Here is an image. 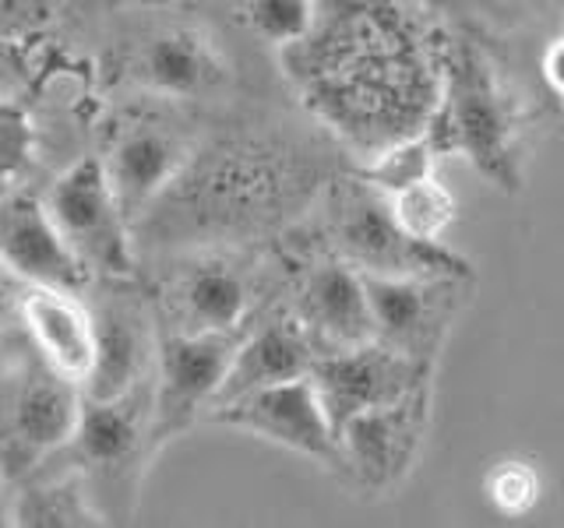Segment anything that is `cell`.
Instances as JSON below:
<instances>
[{"label": "cell", "mask_w": 564, "mask_h": 528, "mask_svg": "<svg viewBox=\"0 0 564 528\" xmlns=\"http://www.w3.org/2000/svg\"><path fill=\"white\" fill-rule=\"evenodd\" d=\"M282 61L314 113L364 155L427 131L445 78L392 0H317L311 32Z\"/></svg>", "instance_id": "6da1fadb"}, {"label": "cell", "mask_w": 564, "mask_h": 528, "mask_svg": "<svg viewBox=\"0 0 564 528\" xmlns=\"http://www.w3.org/2000/svg\"><path fill=\"white\" fill-rule=\"evenodd\" d=\"M441 99L427 131L441 152H458L490 184L516 187V102L473 43H458L445 61Z\"/></svg>", "instance_id": "7a4b0ae2"}, {"label": "cell", "mask_w": 564, "mask_h": 528, "mask_svg": "<svg viewBox=\"0 0 564 528\" xmlns=\"http://www.w3.org/2000/svg\"><path fill=\"white\" fill-rule=\"evenodd\" d=\"M57 458L78 469L106 525L131 521L155 458L152 384L120 398H85L78 430Z\"/></svg>", "instance_id": "3957f363"}, {"label": "cell", "mask_w": 564, "mask_h": 528, "mask_svg": "<svg viewBox=\"0 0 564 528\" xmlns=\"http://www.w3.org/2000/svg\"><path fill=\"white\" fill-rule=\"evenodd\" d=\"M82 409V384L61 377L35 352L8 377H0V465L11 486L70 444Z\"/></svg>", "instance_id": "277c9868"}, {"label": "cell", "mask_w": 564, "mask_h": 528, "mask_svg": "<svg viewBox=\"0 0 564 528\" xmlns=\"http://www.w3.org/2000/svg\"><path fill=\"white\" fill-rule=\"evenodd\" d=\"M43 205L88 275L113 282L134 275L131 216L117 198L102 155L75 158L50 184Z\"/></svg>", "instance_id": "5b68a950"}, {"label": "cell", "mask_w": 564, "mask_h": 528, "mask_svg": "<svg viewBox=\"0 0 564 528\" xmlns=\"http://www.w3.org/2000/svg\"><path fill=\"white\" fill-rule=\"evenodd\" d=\"M332 240L339 257L364 275H469L458 254L405 233L388 194L367 180L349 184L335 198Z\"/></svg>", "instance_id": "8992f818"}, {"label": "cell", "mask_w": 564, "mask_h": 528, "mask_svg": "<svg viewBox=\"0 0 564 528\" xmlns=\"http://www.w3.org/2000/svg\"><path fill=\"white\" fill-rule=\"evenodd\" d=\"M243 331L194 334L159 331L155 374H152V448L155 454L184 437L202 416L219 405L223 384L234 363Z\"/></svg>", "instance_id": "52a82bcc"}, {"label": "cell", "mask_w": 564, "mask_h": 528, "mask_svg": "<svg viewBox=\"0 0 564 528\" xmlns=\"http://www.w3.org/2000/svg\"><path fill=\"white\" fill-rule=\"evenodd\" d=\"M375 342L434 366L452 324L458 321L469 275H364Z\"/></svg>", "instance_id": "ba28073f"}, {"label": "cell", "mask_w": 564, "mask_h": 528, "mask_svg": "<svg viewBox=\"0 0 564 528\" xmlns=\"http://www.w3.org/2000/svg\"><path fill=\"white\" fill-rule=\"evenodd\" d=\"M208 419L219 422V427H234L240 433H251V437L269 440V444L296 451L317 465H328V469L343 465L339 433H335L311 377L282 381L243 398H234L219 405Z\"/></svg>", "instance_id": "9c48e42d"}, {"label": "cell", "mask_w": 564, "mask_h": 528, "mask_svg": "<svg viewBox=\"0 0 564 528\" xmlns=\"http://www.w3.org/2000/svg\"><path fill=\"white\" fill-rule=\"evenodd\" d=\"M431 374L434 366H423L381 342H367L339 352H322L311 366V384L335 433H339L352 416L405 398L420 387H431Z\"/></svg>", "instance_id": "30bf717a"}, {"label": "cell", "mask_w": 564, "mask_h": 528, "mask_svg": "<svg viewBox=\"0 0 564 528\" xmlns=\"http://www.w3.org/2000/svg\"><path fill=\"white\" fill-rule=\"evenodd\" d=\"M427 422L431 387L352 416L339 430V469L367 490H392L413 469Z\"/></svg>", "instance_id": "8fae6325"}, {"label": "cell", "mask_w": 564, "mask_h": 528, "mask_svg": "<svg viewBox=\"0 0 564 528\" xmlns=\"http://www.w3.org/2000/svg\"><path fill=\"white\" fill-rule=\"evenodd\" d=\"M96 314V360L85 381V398H120L152 384L159 331L149 307L131 296L102 299Z\"/></svg>", "instance_id": "7c38bea8"}, {"label": "cell", "mask_w": 564, "mask_h": 528, "mask_svg": "<svg viewBox=\"0 0 564 528\" xmlns=\"http://www.w3.org/2000/svg\"><path fill=\"white\" fill-rule=\"evenodd\" d=\"M102 163L123 211L134 222L181 180V173L191 163V145L181 131L166 128V123L155 120L123 123L113 134L110 152L102 155Z\"/></svg>", "instance_id": "4fadbf2b"}, {"label": "cell", "mask_w": 564, "mask_h": 528, "mask_svg": "<svg viewBox=\"0 0 564 528\" xmlns=\"http://www.w3.org/2000/svg\"><path fill=\"white\" fill-rule=\"evenodd\" d=\"M0 257L29 286L43 289L82 293L85 282L93 278L61 237L43 198H32V194H0Z\"/></svg>", "instance_id": "5bb4252c"}, {"label": "cell", "mask_w": 564, "mask_h": 528, "mask_svg": "<svg viewBox=\"0 0 564 528\" xmlns=\"http://www.w3.org/2000/svg\"><path fill=\"white\" fill-rule=\"evenodd\" d=\"M300 324L322 352H339L375 342V314H370L367 278L349 261H325L307 275L296 304Z\"/></svg>", "instance_id": "9a60e30c"}, {"label": "cell", "mask_w": 564, "mask_h": 528, "mask_svg": "<svg viewBox=\"0 0 564 528\" xmlns=\"http://www.w3.org/2000/svg\"><path fill=\"white\" fill-rule=\"evenodd\" d=\"M22 328L35 356L61 377L85 387L96 360V314L75 289L29 286Z\"/></svg>", "instance_id": "2e32d148"}, {"label": "cell", "mask_w": 564, "mask_h": 528, "mask_svg": "<svg viewBox=\"0 0 564 528\" xmlns=\"http://www.w3.org/2000/svg\"><path fill=\"white\" fill-rule=\"evenodd\" d=\"M314 360H317V345L311 342V334L304 324H300L296 314L264 321L254 331L240 334L234 363H229V374L223 384V395H219V405L243 398L251 392H261V387L282 384V381L311 377Z\"/></svg>", "instance_id": "e0dca14e"}, {"label": "cell", "mask_w": 564, "mask_h": 528, "mask_svg": "<svg viewBox=\"0 0 564 528\" xmlns=\"http://www.w3.org/2000/svg\"><path fill=\"white\" fill-rule=\"evenodd\" d=\"M247 310H251V286H247L243 272L226 261L191 264L170 286V331H240Z\"/></svg>", "instance_id": "ac0fdd59"}, {"label": "cell", "mask_w": 564, "mask_h": 528, "mask_svg": "<svg viewBox=\"0 0 564 528\" xmlns=\"http://www.w3.org/2000/svg\"><path fill=\"white\" fill-rule=\"evenodd\" d=\"M131 78L145 92L166 99H187L223 78V64L205 35L191 29L159 32L134 53Z\"/></svg>", "instance_id": "d6986e66"}, {"label": "cell", "mask_w": 564, "mask_h": 528, "mask_svg": "<svg viewBox=\"0 0 564 528\" xmlns=\"http://www.w3.org/2000/svg\"><path fill=\"white\" fill-rule=\"evenodd\" d=\"M11 525L22 528H93L106 525L75 465L46 462L11 486Z\"/></svg>", "instance_id": "ffe728a7"}, {"label": "cell", "mask_w": 564, "mask_h": 528, "mask_svg": "<svg viewBox=\"0 0 564 528\" xmlns=\"http://www.w3.org/2000/svg\"><path fill=\"white\" fill-rule=\"evenodd\" d=\"M388 201H392L399 226L416 240L441 243V237H445L448 226L455 222V198L434 180V176H423V180L388 194Z\"/></svg>", "instance_id": "44dd1931"}, {"label": "cell", "mask_w": 564, "mask_h": 528, "mask_svg": "<svg viewBox=\"0 0 564 528\" xmlns=\"http://www.w3.org/2000/svg\"><path fill=\"white\" fill-rule=\"evenodd\" d=\"M247 25L275 46L300 43L314 25L317 0H247Z\"/></svg>", "instance_id": "7402d4cb"}, {"label": "cell", "mask_w": 564, "mask_h": 528, "mask_svg": "<svg viewBox=\"0 0 564 528\" xmlns=\"http://www.w3.org/2000/svg\"><path fill=\"white\" fill-rule=\"evenodd\" d=\"M35 128L32 117L14 102H0V194H8L32 166Z\"/></svg>", "instance_id": "603a6c76"}, {"label": "cell", "mask_w": 564, "mask_h": 528, "mask_svg": "<svg viewBox=\"0 0 564 528\" xmlns=\"http://www.w3.org/2000/svg\"><path fill=\"white\" fill-rule=\"evenodd\" d=\"M487 493H490V501L501 515H525V510L533 507L540 497V480L529 465L508 462V465H498L490 472Z\"/></svg>", "instance_id": "cb8c5ba5"}, {"label": "cell", "mask_w": 564, "mask_h": 528, "mask_svg": "<svg viewBox=\"0 0 564 528\" xmlns=\"http://www.w3.org/2000/svg\"><path fill=\"white\" fill-rule=\"evenodd\" d=\"M25 293H29V282L18 275L4 257H0V328L22 324Z\"/></svg>", "instance_id": "d4e9b609"}, {"label": "cell", "mask_w": 564, "mask_h": 528, "mask_svg": "<svg viewBox=\"0 0 564 528\" xmlns=\"http://www.w3.org/2000/svg\"><path fill=\"white\" fill-rule=\"evenodd\" d=\"M29 349H32V342H29V334H25L22 324L0 328V377H8L14 366H22L32 356Z\"/></svg>", "instance_id": "484cf974"}, {"label": "cell", "mask_w": 564, "mask_h": 528, "mask_svg": "<svg viewBox=\"0 0 564 528\" xmlns=\"http://www.w3.org/2000/svg\"><path fill=\"white\" fill-rule=\"evenodd\" d=\"M543 75H546V85H551L554 92L564 99V35H557V40L546 46V53H543Z\"/></svg>", "instance_id": "4316f807"}, {"label": "cell", "mask_w": 564, "mask_h": 528, "mask_svg": "<svg viewBox=\"0 0 564 528\" xmlns=\"http://www.w3.org/2000/svg\"><path fill=\"white\" fill-rule=\"evenodd\" d=\"M0 525H11V480L0 465Z\"/></svg>", "instance_id": "83f0119b"}]
</instances>
